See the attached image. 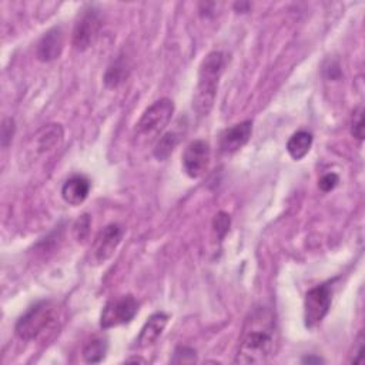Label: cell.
Wrapping results in <instances>:
<instances>
[{
	"label": "cell",
	"instance_id": "6da1fadb",
	"mask_svg": "<svg viewBox=\"0 0 365 365\" xmlns=\"http://www.w3.org/2000/svg\"><path fill=\"white\" fill-rule=\"evenodd\" d=\"M278 341L279 335L274 312L264 307L255 308L245 319L234 362L265 364L275 356Z\"/></svg>",
	"mask_w": 365,
	"mask_h": 365
},
{
	"label": "cell",
	"instance_id": "7a4b0ae2",
	"mask_svg": "<svg viewBox=\"0 0 365 365\" xmlns=\"http://www.w3.org/2000/svg\"><path fill=\"white\" fill-rule=\"evenodd\" d=\"M224 61L225 58L221 51H211L200 64L198 83L192 100V107L200 115H207L214 106Z\"/></svg>",
	"mask_w": 365,
	"mask_h": 365
},
{
	"label": "cell",
	"instance_id": "3957f363",
	"mask_svg": "<svg viewBox=\"0 0 365 365\" xmlns=\"http://www.w3.org/2000/svg\"><path fill=\"white\" fill-rule=\"evenodd\" d=\"M60 317V308L54 301H40L30 307L16 322V335L20 339L31 341L50 331Z\"/></svg>",
	"mask_w": 365,
	"mask_h": 365
},
{
	"label": "cell",
	"instance_id": "277c9868",
	"mask_svg": "<svg viewBox=\"0 0 365 365\" xmlns=\"http://www.w3.org/2000/svg\"><path fill=\"white\" fill-rule=\"evenodd\" d=\"M174 113V104L170 98L164 97L154 101L145 111L141 114L140 120L135 124L137 135L145 141H151L168 125Z\"/></svg>",
	"mask_w": 365,
	"mask_h": 365
},
{
	"label": "cell",
	"instance_id": "5b68a950",
	"mask_svg": "<svg viewBox=\"0 0 365 365\" xmlns=\"http://www.w3.org/2000/svg\"><path fill=\"white\" fill-rule=\"evenodd\" d=\"M332 301L331 281L311 288L304 299V322L307 328L317 327L328 314Z\"/></svg>",
	"mask_w": 365,
	"mask_h": 365
},
{
	"label": "cell",
	"instance_id": "8992f818",
	"mask_svg": "<svg viewBox=\"0 0 365 365\" xmlns=\"http://www.w3.org/2000/svg\"><path fill=\"white\" fill-rule=\"evenodd\" d=\"M138 312V301L133 295H123L108 301L100 315V327L108 329L117 325L128 324Z\"/></svg>",
	"mask_w": 365,
	"mask_h": 365
},
{
	"label": "cell",
	"instance_id": "52a82bcc",
	"mask_svg": "<svg viewBox=\"0 0 365 365\" xmlns=\"http://www.w3.org/2000/svg\"><path fill=\"white\" fill-rule=\"evenodd\" d=\"M101 29V17L96 7H84L76 20L73 30V47L76 50L88 48L98 36Z\"/></svg>",
	"mask_w": 365,
	"mask_h": 365
},
{
	"label": "cell",
	"instance_id": "ba28073f",
	"mask_svg": "<svg viewBox=\"0 0 365 365\" xmlns=\"http://www.w3.org/2000/svg\"><path fill=\"white\" fill-rule=\"evenodd\" d=\"M124 230L118 224H108L106 225L94 238L91 248H90V258L93 264H103L110 259L118 244L121 242Z\"/></svg>",
	"mask_w": 365,
	"mask_h": 365
},
{
	"label": "cell",
	"instance_id": "9c48e42d",
	"mask_svg": "<svg viewBox=\"0 0 365 365\" xmlns=\"http://www.w3.org/2000/svg\"><path fill=\"white\" fill-rule=\"evenodd\" d=\"M211 150L210 144L204 140L191 141L182 153V167L188 177L200 178L210 165Z\"/></svg>",
	"mask_w": 365,
	"mask_h": 365
},
{
	"label": "cell",
	"instance_id": "30bf717a",
	"mask_svg": "<svg viewBox=\"0 0 365 365\" xmlns=\"http://www.w3.org/2000/svg\"><path fill=\"white\" fill-rule=\"evenodd\" d=\"M252 133V121L251 120H244L241 123H237L228 128H225L220 134V151L222 154H234L240 148H242Z\"/></svg>",
	"mask_w": 365,
	"mask_h": 365
},
{
	"label": "cell",
	"instance_id": "8fae6325",
	"mask_svg": "<svg viewBox=\"0 0 365 365\" xmlns=\"http://www.w3.org/2000/svg\"><path fill=\"white\" fill-rule=\"evenodd\" d=\"M64 46V36L60 27H53L43 34L37 43V57L41 61H51L60 57Z\"/></svg>",
	"mask_w": 365,
	"mask_h": 365
},
{
	"label": "cell",
	"instance_id": "7c38bea8",
	"mask_svg": "<svg viewBox=\"0 0 365 365\" xmlns=\"http://www.w3.org/2000/svg\"><path fill=\"white\" fill-rule=\"evenodd\" d=\"M167 322H168V315L164 312H154L153 315H150L137 336V341H135L137 346L147 348L153 345L163 334Z\"/></svg>",
	"mask_w": 365,
	"mask_h": 365
},
{
	"label": "cell",
	"instance_id": "4fadbf2b",
	"mask_svg": "<svg viewBox=\"0 0 365 365\" xmlns=\"http://www.w3.org/2000/svg\"><path fill=\"white\" fill-rule=\"evenodd\" d=\"M88 192L90 181L84 175H73L61 187V197L70 205H80Z\"/></svg>",
	"mask_w": 365,
	"mask_h": 365
},
{
	"label": "cell",
	"instance_id": "5bb4252c",
	"mask_svg": "<svg viewBox=\"0 0 365 365\" xmlns=\"http://www.w3.org/2000/svg\"><path fill=\"white\" fill-rule=\"evenodd\" d=\"M63 140V128L60 124H47L37 131L34 135L36 148L38 153H44L54 148Z\"/></svg>",
	"mask_w": 365,
	"mask_h": 365
},
{
	"label": "cell",
	"instance_id": "9a60e30c",
	"mask_svg": "<svg viewBox=\"0 0 365 365\" xmlns=\"http://www.w3.org/2000/svg\"><path fill=\"white\" fill-rule=\"evenodd\" d=\"M312 145V134L305 130H299L294 133L288 143H287V151L294 160H301L304 158Z\"/></svg>",
	"mask_w": 365,
	"mask_h": 365
},
{
	"label": "cell",
	"instance_id": "2e32d148",
	"mask_svg": "<svg viewBox=\"0 0 365 365\" xmlns=\"http://www.w3.org/2000/svg\"><path fill=\"white\" fill-rule=\"evenodd\" d=\"M181 138H182V133L178 130H170L165 134H163L155 143L154 157L160 161L167 160L174 151V148L178 145Z\"/></svg>",
	"mask_w": 365,
	"mask_h": 365
},
{
	"label": "cell",
	"instance_id": "e0dca14e",
	"mask_svg": "<svg viewBox=\"0 0 365 365\" xmlns=\"http://www.w3.org/2000/svg\"><path fill=\"white\" fill-rule=\"evenodd\" d=\"M130 68L127 64V60L120 56L106 71L104 74V83L107 87H117L128 77Z\"/></svg>",
	"mask_w": 365,
	"mask_h": 365
},
{
	"label": "cell",
	"instance_id": "ac0fdd59",
	"mask_svg": "<svg viewBox=\"0 0 365 365\" xmlns=\"http://www.w3.org/2000/svg\"><path fill=\"white\" fill-rule=\"evenodd\" d=\"M108 344L103 338H94L88 341L83 348V358L87 364H98L106 358Z\"/></svg>",
	"mask_w": 365,
	"mask_h": 365
},
{
	"label": "cell",
	"instance_id": "d6986e66",
	"mask_svg": "<svg viewBox=\"0 0 365 365\" xmlns=\"http://www.w3.org/2000/svg\"><path fill=\"white\" fill-rule=\"evenodd\" d=\"M230 224H231V220H230V215L224 211H220L215 217H214V221H212V227H214V231L217 232L218 238L222 240L225 237V234L228 232L230 230Z\"/></svg>",
	"mask_w": 365,
	"mask_h": 365
},
{
	"label": "cell",
	"instance_id": "ffe728a7",
	"mask_svg": "<svg viewBox=\"0 0 365 365\" xmlns=\"http://www.w3.org/2000/svg\"><path fill=\"white\" fill-rule=\"evenodd\" d=\"M197 361V355H195V351L192 348H188V346H178L175 351H174V356L171 359V362H175V364H181V362H194Z\"/></svg>",
	"mask_w": 365,
	"mask_h": 365
},
{
	"label": "cell",
	"instance_id": "44dd1931",
	"mask_svg": "<svg viewBox=\"0 0 365 365\" xmlns=\"http://www.w3.org/2000/svg\"><path fill=\"white\" fill-rule=\"evenodd\" d=\"M339 182V177L335 174V173H327L324 174L319 181H318V187L321 191L324 192H328L331 190H334Z\"/></svg>",
	"mask_w": 365,
	"mask_h": 365
},
{
	"label": "cell",
	"instance_id": "7402d4cb",
	"mask_svg": "<svg viewBox=\"0 0 365 365\" xmlns=\"http://www.w3.org/2000/svg\"><path fill=\"white\" fill-rule=\"evenodd\" d=\"M88 228H90V220L87 215L80 217L76 224H74V235L77 238V241H84V238H87L88 235Z\"/></svg>",
	"mask_w": 365,
	"mask_h": 365
},
{
	"label": "cell",
	"instance_id": "603a6c76",
	"mask_svg": "<svg viewBox=\"0 0 365 365\" xmlns=\"http://www.w3.org/2000/svg\"><path fill=\"white\" fill-rule=\"evenodd\" d=\"M351 134L354 137H356L358 140L364 138V113L362 108H359L354 118H352V125H351Z\"/></svg>",
	"mask_w": 365,
	"mask_h": 365
},
{
	"label": "cell",
	"instance_id": "cb8c5ba5",
	"mask_svg": "<svg viewBox=\"0 0 365 365\" xmlns=\"http://www.w3.org/2000/svg\"><path fill=\"white\" fill-rule=\"evenodd\" d=\"M16 125H14V120L13 118H4L3 124H1V144L3 147H6L9 144V141L13 138Z\"/></svg>",
	"mask_w": 365,
	"mask_h": 365
},
{
	"label": "cell",
	"instance_id": "d4e9b609",
	"mask_svg": "<svg viewBox=\"0 0 365 365\" xmlns=\"http://www.w3.org/2000/svg\"><path fill=\"white\" fill-rule=\"evenodd\" d=\"M355 348H354V354H351V359L349 362L351 364H359L362 365L364 364V335L359 334L356 342H355Z\"/></svg>",
	"mask_w": 365,
	"mask_h": 365
},
{
	"label": "cell",
	"instance_id": "484cf974",
	"mask_svg": "<svg viewBox=\"0 0 365 365\" xmlns=\"http://www.w3.org/2000/svg\"><path fill=\"white\" fill-rule=\"evenodd\" d=\"M302 362L304 364H319V362H324V359L322 358H319V356H304L302 358Z\"/></svg>",
	"mask_w": 365,
	"mask_h": 365
}]
</instances>
